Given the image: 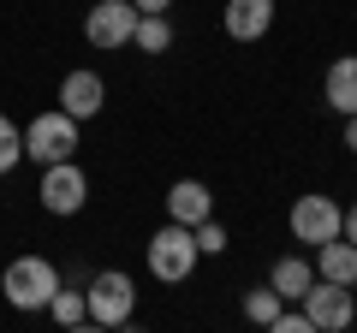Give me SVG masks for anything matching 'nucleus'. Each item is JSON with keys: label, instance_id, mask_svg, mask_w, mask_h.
<instances>
[{"label": "nucleus", "instance_id": "4be33fe9", "mask_svg": "<svg viewBox=\"0 0 357 333\" xmlns=\"http://www.w3.org/2000/svg\"><path fill=\"white\" fill-rule=\"evenodd\" d=\"M131 6H137V13H167L173 0H131Z\"/></svg>", "mask_w": 357, "mask_h": 333}, {"label": "nucleus", "instance_id": "412c9836", "mask_svg": "<svg viewBox=\"0 0 357 333\" xmlns=\"http://www.w3.org/2000/svg\"><path fill=\"white\" fill-rule=\"evenodd\" d=\"M345 149L357 155V114H345Z\"/></svg>", "mask_w": 357, "mask_h": 333}, {"label": "nucleus", "instance_id": "a211bd4d", "mask_svg": "<svg viewBox=\"0 0 357 333\" xmlns=\"http://www.w3.org/2000/svg\"><path fill=\"white\" fill-rule=\"evenodd\" d=\"M18 155H24V131L13 125V114H0V173H13Z\"/></svg>", "mask_w": 357, "mask_h": 333}, {"label": "nucleus", "instance_id": "f8f14e48", "mask_svg": "<svg viewBox=\"0 0 357 333\" xmlns=\"http://www.w3.org/2000/svg\"><path fill=\"white\" fill-rule=\"evenodd\" d=\"M321 95H328L333 114H357V54H340L321 77Z\"/></svg>", "mask_w": 357, "mask_h": 333}, {"label": "nucleus", "instance_id": "20e7f679", "mask_svg": "<svg viewBox=\"0 0 357 333\" xmlns=\"http://www.w3.org/2000/svg\"><path fill=\"white\" fill-rule=\"evenodd\" d=\"M24 155L30 161H72L77 155V119L66 114V107H54V114H36L24 125Z\"/></svg>", "mask_w": 357, "mask_h": 333}, {"label": "nucleus", "instance_id": "0eeeda50", "mask_svg": "<svg viewBox=\"0 0 357 333\" xmlns=\"http://www.w3.org/2000/svg\"><path fill=\"white\" fill-rule=\"evenodd\" d=\"M42 208L48 215H77V208L89 203V179H84V166L77 161H48L42 166Z\"/></svg>", "mask_w": 357, "mask_h": 333}, {"label": "nucleus", "instance_id": "f3484780", "mask_svg": "<svg viewBox=\"0 0 357 333\" xmlns=\"http://www.w3.org/2000/svg\"><path fill=\"white\" fill-rule=\"evenodd\" d=\"M280 304H286V297L274 292V286H256V292H244V316H250L256 327H268V321L280 316Z\"/></svg>", "mask_w": 357, "mask_h": 333}, {"label": "nucleus", "instance_id": "423d86ee", "mask_svg": "<svg viewBox=\"0 0 357 333\" xmlns=\"http://www.w3.org/2000/svg\"><path fill=\"white\" fill-rule=\"evenodd\" d=\"M137 6L131 0H96L89 6V18H84V36H89V48H102V54H114V48H126L131 42V30H137Z\"/></svg>", "mask_w": 357, "mask_h": 333}, {"label": "nucleus", "instance_id": "f257e3e1", "mask_svg": "<svg viewBox=\"0 0 357 333\" xmlns=\"http://www.w3.org/2000/svg\"><path fill=\"white\" fill-rule=\"evenodd\" d=\"M0 292H6L13 309H48V297L60 292V274H54L48 256H18L0 274Z\"/></svg>", "mask_w": 357, "mask_h": 333}, {"label": "nucleus", "instance_id": "9b49d317", "mask_svg": "<svg viewBox=\"0 0 357 333\" xmlns=\"http://www.w3.org/2000/svg\"><path fill=\"white\" fill-rule=\"evenodd\" d=\"M215 215V196H208L203 179H178L173 191H167V220H178V226H197V220Z\"/></svg>", "mask_w": 357, "mask_h": 333}, {"label": "nucleus", "instance_id": "ddd939ff", "mask_svg": "<svg viewBox=\"0 0 357 333\" xmlns=\"http://www.w3.org/2000/svg\"><path fill=\"white\" fill-rule=\"evenodd\" d=\"M316 280L357 286V244H351V238H328V244H316Z\"/></svg>", "mask_w": 357, "mask_h": 333}, {"label": "nucleus", "instance_id": "2eb2a0df", "mask_svg": "<svg viewBox=\"0 0 357 333\" xmlns=\"http://www.w3.org/2000/svg\"><path fill=\"white\" fill-rule=\"evenodd\" d=\"M131 42H137L143 54H167V48H173V24H167V13H143L137 30H131Z\"/></svg>", "mask_w": 357, "mask_h": 333}, {"label": "nucleus", "instance_id": "39448f33", "mask_svg": "<svg viewBox=\"0 0 357 333\" xmlns=\"http://www.w3.org/2000/svg\"><path fill=\"white\" fill-rule=\"evenodd\" d=\"M298 309L310 316V333H345L357 321L351 286H340V280H316L304 297H298Z\"/></svg>", "mask_w": 357, "mask_h": 333}, {"label": "nucleus", "instance_id": "6ab92c4d", "mask_svg": "<svg viewBox=\"0 0 357 333\" xmlns=\"http://www.w3.org/2000/svg\"><path fill=\"white\" fill-rule=\"evenodd\" d=\"M191 238H197V256H220V250H227V226H220L215 215H208V220H197V226H191Z\"/></svg>", "mask_w": 357, "mask_h": 333}, {"label": "nucleus", "instance_id": "dca6fc26", "mask_svg": "<svg viewBox=\"0 0 357 333\" xmlns=\"http://www.w3.org/2000/svg\"><path fill=\"white\" fill-rule=\"evenodd\" d=\"M48 316L60 321V327H77V321H89V304H84V292H66L60 286V292L48 297Z\"/></svg>", "mask_w": 357, "mask_h": 333}, {"label": "nucleus", "instance_id": "1a4fd4ad", "mask_svg": "<svg viewBox=\"0 0 357 333\" xmlns=\"http://www.w3.org/2000/svg\"><path fill=\"white\" fill-rule=\"evenodd\" d=\"M232 42H262L268 24H274V0H227V13H220Z\"/></svg>", "mask_w": 357, "mask_h": 333}, {"label": "nucleus", "instance_id": "9d476101", "mask_svg": "<svg viewBox=\"0 0 357 333\" xmlns=\"http://www.w3.org/2000/svg\"><path fill=\"white\" fill-rule=\"evenodd\" d=\"M60 107L72 119H89V114H102L107 107V84L96 72H84V65H77V72H66V84H60Z\"/></svg>", "mask_w": 357, "mask_h": 333}, {"label": "nucleus", "instance_id": "7ed1b4c3", "mask_svg": "<svg viewBox=\"0 0 357 333\" xmlns=\"http://www.w3.org/2000/svg\"><path fill=\"white\" fill-rule=\"evenodd\" d=\"M84 304H89V321H96V327H126L131 309H137V286H131V274H119V268L89 274Z\"/></svg>", "mask_w": 357, "mask_h": 333}, {"label": "nucleus", "instance_id": "aec40b11", "mask_svg": "<svg viewBox=\"0 0 357 333\" xmlns=\"http://www.w3.org/2000/svg\"><path fill=\"white\" fill-rule=\"evenodd\" d=\"M340 238H351V244H357V203L345 208V226H340Z\"/></svg>", "mask_w": 357, "mask_h": 333}, {"label": "nucleus", "instance_id": "f03ea898", "mask_svg": "<svg viewBox=\"0 0 357 333\" xmlns=\"http://www.w3.org/2000/svg\"><path fill=\"white\" fill-rule=\"evenodd\" d=\"M191 268H197L191 226H178V220L155 226V238H149V274H155V280H167V286H178V280H191Z\"/></svg>", "mask_w": 357, "mask_h": 333}, {"label": "nucleus", "instance_id": "6e6552de", "mask_svg": "<svg viewBox=\"0 0 357 333\" xmlns=\"http://www.w3.org/2000/svg\"><path fill=\"white\" fill-rule=\"evenodd\" d=\"M340 226H345V208L333 196L310 191V196L292 203V238L298 244H328V238H340Z\"/></svg>", "mask_w": 357, "mask_h": 333}, {"label": "nucleus", "instance_id": "4468645a", "mask_svg": "<svg viewBox=\"0 0 357 333\" xmlns=\"http://www.w3.org/2000/svg\"><path fill=\"white\" fill-rule=\"evenodd\" d=\"M268 286H274V292H280L286 304H298V297H304L310 286H316V268H310L304 256H280L274 268H268Z\"/></svg>", "mask_w": 357, "mask_h": 333}]
</instances>
